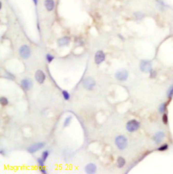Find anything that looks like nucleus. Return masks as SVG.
Here are the masks:
<instances>
[{
    "mask_svg": "<svg viewBox=\"0 0 173 174\" xmlns=\"http://www.w3.org/2000/svg\"><path fill=\"white\" fill-rule=\"evenodd\" d=\"M37 163H38V164H39L40 167H44V163H45V161H43V159L42 158H39V159H37Z\"/></svg>",
    "mask_w": 173,
    "mask_h": 174,
    "instance_id": "23",
    "label": "nucleus"
},
{
    "mask_svg": "<svg viewBox=\"0 0 173 174\" xmlns=\"http://www.w3.org/2000/svg\"><path fill=\"white\" fill-rule=\"evenodd\" d=\"M71 121H72V117L71 116H69V117H66L65 119L64 122V127H66V126H68L70 125V123H71Z\"/></svg>",
    "mask_w": 173,
    "mask_h": 174,
    "instance_id": "16",
    "label": "nucleus"
},
{
    "mask_svg": "<svg viewBox=\"0 0 173 174\" xmlns=\"http://www.w3.org/2000/svg\"><path fill=\"white\" fill-rule=\"evenodd\" d=\"M166 104L162 103L160 104V107H159V112L160 113H164L166 110Z\"/></svg>",
    "mask_w": 173,
    "mask_h": 174,
    "instance_id": "21",
    "label": "nucleus"
},
{
    "mask_svg": "<svg viewBox=\"0 0 173 174\" xmlns=\"http://www.w3.org/2000/svg\"><path fill=\"white\" fill-rule=\"evenodd\" d=\"M126 163V161L125 159L123 157H119L117 159V165L119 168L123 167Z\"/></svg>",
    "mask_w": 173,
    "mask_h": 174,
    "instance_id": "15",
    "label": "nucleus"
},
{
    "mask_svg": "<svg viewBox=\"0 0 173 174\" xmlns=\"http://www.w3.org/2000/svg\"><path fill=\"white\" fill-rule=\"evenodd\" d=\"M33 81L32 80L29 79V78H26L24 79L21 81V85L25 90L28 91V90H30L33 87Z\"/></svg>",
    "mask_w": 173,
    "mask_h": 174,
    "instance_id": "10",
    "label": "nucleus"
},
{
    "mask_svg": "<svg viewBox=\"0 0 173 174\" xmlns=\"http://www.w3.org/2000/svg\"><path fill=\"white\" fill-rule=\"evenodd\" d=\"M106 58V56H105L104 52L103 51L99 50L95 53V62L97 64H101L105 60Z\"/></svg>",
    "mask_w": 173,
    "mask_h": 174,
    "instance_id": "8",
    "label": "nucleus"
},
{
    "mask_svg": "<svg viewBox=\"0 0 173 174\" xmlns=\"http://www.w3.org/2000/svg\"><path fill=\"white\" fill-rule=\"evenodd\" d=\"M139 123L137 120H135V119H133V120L129 121L126 123V128L128 132H134L139 128Z\"/></svg>",
    "mask_w": 173,
    "mask_h": 174,
    "instance_id": "2",
    "label": "nucleus"
},
{
    "mask_svg": "<svg viewBox=\"0 0 173 174\" xmlns=\"http://www.w3.org/2000/svg\"><path fill=\"white\" fill-rule=\"evenodd\" d=\"M40 171L42 173H47V171H46V169L44 168V167H40Z\"/></svg>",
    "mask_w": 173,
    "mask_h": 174,
    "instance_id": "26",
    "label": "nucleus"
},
{
    "mask_svg": "<svg viewBox=\"0 0 173 174\" xmlns=\"http://www.w3.org/2000/svg\"><path fill=\"white\" fill-rule=\"evenodd\" d=\"M168 144H164V145L161 146L160 147L158 148V150L159 151H165L166 150L168 149Z\"/></svg>",
    "mask_w": 173,
    "mask_h": 174,
    "instance_id": "24",
    "label": "nucleus"
},
{
    "mask_svg": "<svg viewBox=\"0 0 173 174\" xmlns=\"http://www.w3.org/2000/svg\"><path fill=\"white\" fill-rule=\"evenodd\" d=\"M49 152L48 151H44L42 152V154H41V158L43 159V161H46L47 160V157H49Z\"/></svg>",
    "mask_w": 173,
    "mask_h": 174,
    "instance_id": "17",
    "label": "nucleus"
},
{
    "mask_svg": "<svg viewBox=\"0 0 173 174\" xmlns=\"http://www.w3.org/2000/svg\"><path fill=\"white\" fill-rule=\"evenodd\" d=\"M54 59V56H52V54H47L46 55V60L48 63H52Z\"/></svg>",
    "mask_w": 173,
    "mask_h": 174,
    "instance_id": "22",
    "label": "nucleus"
},
{
    "mask_svg": "<svg viewBox=\"0 0 173 174\" xmlns=\"http://www.w3.org/2000/svg\"><path fill=\"white\" fill-rule=\"evenodd\" d=\"M165 134L163 132H158L156 134H155L153 136V140L156 144H160L162 141L163 140V139L164 138Z\"/></svg>",
    "mask_w": 173,
    "mask_h": 174,
    "instance_id": "11",
    "label": "nucleus"
},
{
    "mask_svg": "<svg viewBox=\"0 0 173 174\" xmlns=\"http://www.w3.org/2000/svg\"><path fill=\"white\" fill-rule=\"evenodd\" d=\"M0 103H1L2 106H5V105L8 104V100L5 97H2V98H0Z\"/></svg>",
    "mask_w": 173,
    "mask_h": 174,
    "instance_id": "20",
    "label": "nucleus"
},
{
    "mask_svg": "<svg viewBox=\"0 0 173 174\" xmlns=\"http://www.w3.org/2000/svg\"><path fill=\"white\" fill-rule=\"evenodd\" d=\"M33 2H34L35 5H37V3H38V0H33Z\"/></svg>",
    "mask_w": 173,
    "mask_h": 174,
    "instance_id": "27",
    "label": "nucleus"
},
{
    "mask_svg": "<svg viewBox=\"0 0 173 174\" xmlns=\"http://www.w3.org/2000/svg\"><path fill=\"white\" fill-rule=\"evenodd\" d=\"M115 143L118 148L120 150H124L127 147L128 140L124 135H118L115 139Z\"/></svg>",
    "mask_w": 173,
    "mask_h": 174,
    "instance_id": "1",
    "label": "nucleus"
},
{
    "mask_svg": "<svg viewBox=\"0 0 173 174\" xmlns=\"http://www.w3.org/2000/svg\"><path fill=\"white\" fill-rule=\"evenodd\" d=\"M82 85H83V87H84L85 89L88 90H91L93 89V88L95 87V80L93 79L91 77H88L85 78L84 80H83V82H82Z\"/></svg>",
    "mask_w": 173,
    "mask_h": 174,
    "instance_id": "5",
    "label": "nucleus"
},
{
    "mask_svg": "<svg viewBox=\"0 0 173 174\" xmlns=\"http://www.w3.org/2000/svg\"><path fill=\"white\" fill-rule=\"evenodd\" d=\"M62 96H63V98H64V100H68L70 99V97H71L68 92L67 91H66V90L62 91Z\"/></svg>",
    "mask_w": 173,
    "mask_h": 174,
    "instance_id": "19",
    "label": "nucleus"
},
{
    "mask_svg": "<svg viewBox=\"0 0 173 174\" xmlns=\"http://www.w3.org/2000/svg\"><path fill=\"white\" fill-rule=\"evenodd\" d=\"M44 143L43 142H37L35 144H33L32 145H30L29 148H28V151L30 153H35V152H37L38 151H40L41 149H42L44 146Z\"/></svg>",
    "mask_w": 173,
    "mask_h": 174,
    "instance_id": "7",
    "label": "nucleus"
},
{
    "mask_svg": "<svg viewBox=\"0 0 173 174\" xmlns=\"http://www.w3.org/2000/svg\"><path fill=\"white\" fill-rule=\"evenodd\" d=\"M69 42H70V38L68 37H64L57 40V45L60 47H62V46L68 45Z\"/></svg>",
    "mask_w": 173,
    "mask_h": 174,
    "instance_id": "14",
    "label": "nucleus"
},
{
    "mask_svg": "<svg viewBox=\"0 0 173 174\" xmlns=\"http://www.w3.org/2000/svg\"><path fill=\"white\" fill-rule=\"evenodd\" d=\"M85 172L87 173H95L96 171H97V167L93 163H89V164H87L85 166Z\"/></svg>",
    "mask_w": 173,
    "mask_h": 174,
    "instance_id": "12",
    "label": "nucleus"
},
{
    "mask_svg": "<svg viewBox=\"0 0 173 174\" xmlns=\"http://www.w3.org/2000/svg\"><path fill=\"white\" fill-rule=\"evenodd\" d=\"M35 77L36 81L38 82V83L42 84L43 83V82L46 80V74L43 72L41 70H38V71H36L35 74Z\"/></svg>",
    "mask_w": 173,
    "mask_h": 174,
    "instance_id": "9",
    "label": "nucleus"
},
{
    "mask_svg": "<svg viewBox=\"0 0 173 174\" xmlns=\"http://www.w3.org/2000/svg\"><path fill=\"white\" fill-rule=\"evenodd\" d=\"M140 69L144 73H151L152 71V65L150 61L142 60L140 63Z\"/></svg>",
    "mask_w": 173,
    "mask_h": 174,
    "instance_id": "4",
    "label": "nucleus"
},
{
    "mask_svg": "<svg viewBox=\"0 0 173 174\" xmlns=\"http://www.w3.org/2000/svg\"><path fill=\"white\" fill-rule=\"evenodd\" d=\"M129 73L125 69H120L117 71L115 74V77L118 81H124L127 79Z\"/></svg>",
    "mask_w": 173,
    "mask_h": 174,
    "instance_id": "6",
    "label": "nucleus"
},
{
    "mask_svg": "<svg viewBox=\"0 0 173 174\" xmlns=\"http://www.w3.org/2000/svg\"><path fill=\"white\" fill-rule=\"evenodd\" d=\"M168 115L166 114H164L163 117H162V121L164 124L168 123Z\"/></svg>",
    "mask_w": 173,
    "mask_h": 174,
    "instance_id": "25",
    "label": "nucleus"
},
{
    "mask_svg": "<svg viewBox=\"0 0 173 174\" xmlns=\"http://www.w3.org/2000/svg\"><path fill=\"white\" fill-rule=\"evenodd\" d=\"M30 53L31 52H30V47L27 45H23L19 49V54H20V56L24 59L29 58L30 56Z\"/></svg>",
    "mask_w": 173,
    "mask_h": 174,
    "instance_id": "3",
    "label": "nucleus"
},
{
    "mask_svg": "<svg viewBox=\"0 0 173 174\" xmlns=\"http://www.w3.org/2000/svg\"><path fill=\"white\" fill-rule=\"evenodd\" d=\"M45 6L46 8L47 9V11L51 12L52 11L55 6V3H54V0H46L45 1Z\"/></svg>",
    "mask_w": 173,
    "mask_h": 174,
    "instance_id": "13",
    "label": "nucleus"
},
{
    "mask_svg": "<svg viewBox=\"0 0 173 174\" xmlns=\"http://www.w3.org/2000/svg\"><path fill=\"white\" fill-rule=\"evenodd\" d=\"M167 96H168V98H172V97L173 96V85H170L169 89H168V92H167Z\"/></svg>",
    "mask_w": 173,
    "mask_h": 174,
    "instance_id": "18",
    "label": "nucleus"
}]
</instances>
